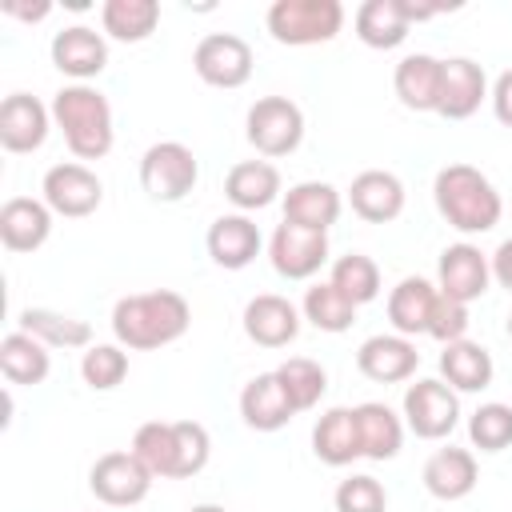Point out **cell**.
Listing matches in <instances>:
<instances>
[{"mask_svg": "<svg viewBox=\"0 0 512 512\" xmlns=\"http://www.w3.org/2000/svg\"><path fill=\"white\" fill-rule=\"evenodd\" d=\"M400 416H404V428L412 436H420V440H444L460 424V392H452L436 376H424V380H416V384L404 388Z\"/></svg>", "mask_w": 512, "mask_h": 512, "instance_id": "7", "label": "cell"}, {"mask_svg": "<svg viewBox=\"0 0 512 512\" xmlns=\"http://www.w3.org/2000/svg\"><path fill=\"white\" fill-rule=\"evenodd\" d=\"M332 504H336V512H388V492L376 476L352 472L348 480L336 484Z\"/></svg>", "mask_w": 512, "mask_h": 512, "instance_id": "41", "label": "cell"}, {"mask_svg": "<svg viewBox=\"0 0 512 512\" xmlns=\"http://www.w3.org/2000/svg\"><path fill=\"white\" fill-rule=\"evenodd\" d=\"M328 280L360 308V304H372L376 296H380V268H376V260L372 256H364V252H348V256H336L332 260V272H328Z\"/></svg>", "mask_w": 512, "mask_h": 512, "instance_id": "37", "label": "cell"}, {"mask_svg": "<svg viewBox=\"0 0 512 512\" xmlns=\"http://www.w3.org/2000/svg\"><path fill=\"white\" fill-rule=\"evenodd\" d=\"M260 228H256V220L252 216H244V212H224V216H216L212 224H208V236H204V248H208V256H212V264L216 268H224V272H240V268H248L256 256H260Z\"/></svg>", "mask_w": 512, "mask_h": 512, "instance_id": "17", "label": "cell"}, {"mask_svg": "<svg viewBox=\"0 0 512 512\" xmlns=\"http://www.w3.org/2000/svg\"><path fill=\"white\" fill-rule=\"evenodd\" d=\"M252 48L244 36L236 32H208L196 48H192V68L208 88H244L252 80Z\"/></svg>", "mask_w": 512, "mask_h": 512, "instance_id": "9", "label": "cell"}, {"mask_svg": "<svg viewBox=\"0 0 512 512\" xmlns=\"http://www.w3.org/2000/svg\"><path fill=\"white\" fill-rule=\"evenodd\" d=\"M468 440L480 452H504L512 444V404L488 400L468 416Z\"/></svg>", "mask_w": 512, "mask_h": 512, "instance_id": "39", "label": "cell"}, {"mask_svg": "<svg viewBox=\"0 0 512 512\" xmlns=\"http://www.w3.org/2000/svg\"><path fill=\"white\" fill-rule=\"evenodd\" d=\"M244 136L264 160L292 156L304 140V112L288 96H260L244 116Z\"/></svg>", "mask_w": 512, "mask_h": 512, "instance_id": "6", "label": "cell"}, {"mask_svg": "<svg viewBox=\"0 0 512 512\" xmlns=\"http://www.w3.org/2000/svg\"><path fill=\"white\" fill-rule=\"evenodd\" d=\"M48 56H52L56 72H64L72 84H88L92 76H100L108 68V36L88 24H72L52 36Z\"/></svg>", "mask_w": 512, "mask_h": 512, "instance_id": "13", "label": "cell"}, {"mask_svg": "<svg viewBox=\"0 0 512 512\" xmlns=\"http://www.w3.org/2000/svg\"><path fill=\"white\" fill-rule=\"evenodd\" d=\"M432 200H436V212L460 236L492 232L504 216V200H500L496 184L472 164H444L432 180Z\"/></svg>", "mask_w": 512, "mask_h": 512, "instance_id": "2", "label": "cell"}, {"mask_svg": "<svg viewBox=\"0 0 512 512\" xmlns=\"http://www.w3.org/2000/svg\"><path fill=\"white\" fill-rule=\"evenodd\" d=\"M264 28L284 48L328 44L344 28V4L340 0H276L264 12Z\"/></svg>", "mask_w": 512, "mask_h": 512, "instance_id": "4", "label": "cell"}, {"mask_svg": "<svg viewBox=\"0 0 512 512\" xmlns=\"http://www.w3.org/2000/svg\"><path fill=\"white\" fill-rule=\"evenodd\" d=\"M0 8H4V16L28 20V24H36V20H44V16L52 12V4H48V0H40V4H16V0H4Z\"/></svg>", "mask_w": 512, "mask_h": 512, "instance_id": "45", "label": "cell"}, {"mask_svg": "<svg viewBox=\"0 0 512 512\" xmlns=\"http://www.w3.org/2000/svg\"><path fill=\"white\" fill-rule=\"evenodd\" d=\"M200 180V160L180 140H160L140 156V188L156 204H180Z\"/></svg>", "mask_w": 512, "mask_h": 512, "instance_id": "5", "label": "cell"}, {"mask_svg": "<svg viewBox=\"0 0 512 512\" xmlns=\"http://www.w3.org/2000/svg\"><path fill=\"white\" fill-rule=\"evenodd\" d=\"M356 424H360V448H364V460H396L400 448H404V416H396L388 404L380 400H364L356 404Z\"/></svg>", "mask_w": 512, "mask_h": 512, "instance_id": "30", "label": "cell"}, {"mask_svg": "<svg viewBox=\"0 0 512 512\" xmlns=\"http://www.w3.org/2000/svg\"><path fill=\"white\" fill-rule=\"evenodd\" d=\"M300 316L316 328V332H328V336H340L356 324V304L332 284V280H320L304 292L300 300Z\"/></svg>", "mask_w": 512, "mask_h": 512, "instance_id": "34", "label": "cell"}, {"mask_svg": "<svg viewBox=\"0 0 512 512\" xmlns=\"http://www.w3.org/2000/svg\"><path fill=\"white\" fill-rule=\"evenodd\" d=\"M20 332L36 336L44 348H92V324L56 308H24Z\"/></svg>", "mask_w": 512, "mask_h": 512, "instance_id": "32", "label": "cell"}, {"mask_svg": "<svg viewBox=\"0 0 512 512\" xmlns=\"http://www.w3.org/2000/svg\"><path fill=\"white\" fill-rule=\"evenodd\" d=\"M268 260L284 280H312L328 264V232H312L284 220L268 240Z\"/></svg>", "mask_w": 512, "mask_h": 512, "instance_id": "11", "label": "cell"}, {"mask_svg": "<svg viewBox=\"0 0 512 512\" xmlns=\"http://www.w3.org/2000/svg\"><path fill=\"white\" fill-rule=\"evenodd\" d=\"M52 132V108H44L28 92H12L0 104V148L12 156L36 152Z\"/></svg>", "mask_w": 512, "mask_h": 512, "instance_id": "14", "label": "cell"}, {"mask_svg": "<svg viewBox=\"0 0 512 512\" xmlns=\"http://www.w3.org/2000/svg\"><path fill=\"white\" fill-rule=\"evenodd\" d=\"M176 424V472L172 480H188L196 472H204L208 456H212V436L200 420H172Z\"/></svg>", "mask_w": 512, "mask_h": 512, "instance_id": "40", "label": "cell"}, {"mask_svg": "<svg viewBox=\"0 0 512 512\" xmlns=\"http://www.w3.org/2000/svg\"><path fill=\"white\" fill-rule=\"evenodd\" d=\"M344 212V196L336 184L328 180H300L284 192V220L312 228V232H328Z\"/></svg>", "mask_w": 512, "mask_h": 512, "instance_id": "23", "label": "cell"}, {"mask_svg": "<svg viewBox=\"0 0 512 512\" xmlns=\"http://www.w3.org/2000/svg\"><path fill=\"white\" fill-rule=\"evenodd\" d=\"M404 180L396 172H384V168H368L360 176H352V188H348V204L360 220L368 224H392L400 212H404Z\"/></svg>", "mask_w": 512, "mask_h": 512, "instance_id": "19", "label": "cell"}, {"mask_svg": "<svg viewBox=\"0 0 512 512\" xmlns=\"http://www.w3.org/2000/svg\"><path fill=\"white\" fill-rule=\"evenodd\" d=\"M312 452L320 464L328 468H348L352 460L364 456L360 448V424H356V408H328L316 424H312Z\"/></svg>", "mask_w": 512, "mask_h": 512, "instance_id": "24", "label": "cell"}, {"mask_svg": "<svg viewBox=\"0 0 512 512\" xmlns=\"http://www.w3.org/2000/svg\"><path fill=\"white\" fill-rule=\"evenodd\" d=\"M280 192H284V180H280L276 164H268V160H240V164H232L228 176H224V196H228V204H232L236 212H244V216H248V212H260V208H268V204H276Z\"/></svg>", "mask_w": 512, "mask_h": 512, "instance_id": "22", "label": "cell"}, {"mask_svg": "<svg viewBox=\"0 0 512 512\" xmlns=\"http://www.w3.org/2000/svg\"><path fill=\"white\" fill-rule=\"evenodd\" d=\"M488 76L472 56H448L444 60V76H440V104L436 116L444 120H468L480 112V104L488 100Z\"/></svg>", "mask_w": 512, "mask_h": 512, "instance_id": "16", "label": "cell"}, {"mask_svg": "<svg viewBox=\"0 0 512 512\" xmlns=\"http://www.w3.org/2000/svg\"><path fill=\"white\" fill-rule=\"evenodd\" d=\"M276 376H280V384H284V392H288V400H292V408L296 412H308V408H316L320 400H324V392H328V372H324V364H316V360H308V356H288L280 368H272Z\"/></svg>", "mask_w": 512, "mask_h": 512, "instance_id": "36", "label": "cell"}, {"mask_svg": "<svg viewBox=\"0 0 512 512\" xmlns=\"http://www.w3.org/2000/svg\"><path fill=\"white\" fill-rule=\"evenodd\" d=\"M52 236V208L32 196H12L0 208V244L16 256L44 248Z\"/></svg>", "mask_w": 512, "mask_h": 512, "instance_id": "20", "label": "cell"}, {"mask_svg": "<svg viewBox=\"0 0 512 512\" xmlns=\"http://www.w3.org/2000/svg\"><path fill=\"white\" fill-rule=\"evenodd\" d=\"M48 108H52V124L60 128V136L76 160H104L112 152V140H116L112 104L100 88L64 84Z\"/></svg>", "mask_w": 512, "mask_h": 512, "instance_id": "3", "label": "cell"}, {"mask_svg": "<svg viewBox=\"0 0 512 512\" xmlns=\"http://www.w3.org/2000/svg\"><path fill=\"white\" fill-rule=\"evenodd\" d=\"M192 324V308L180 292L156 288V292H136L120 296L112 308V336L128 352H156L176 344Z\"/></svg>", "mask_w": 512, "mask_h": 512, "instance_id": "1", "label": "cell"}, {"mask_svg": "<svg viewBox=\"0 0 512 512\" xmlns=\"http://www.w3.org/2000/svg\"><path fill=\"white\" fill-rule=\"evenodd\" d=\"M488 284H492V264H488V256L476 244L460 240V244H448L440 252V260H436V288H440V296L472 304V300H480L488 292Z\"/></svg>", "mask_w": 512, "mask_h": 512, "instance_id": "12", "label": "cell"}, {"mask_svg": "<svg viewBox=\"0 0 512 512\" xmlns=\"http://www.w3.org/2000/svg\"><path fill=\"white\" fill-rule=\"evenodd\" d=\"M300 320V308L276 292H260L244 304V336L260 348H288L300 336Z\"/></svg>", "mask_w": 512, "mask_h": 512, "instance_id": "18", "label": "cell"}, {"mask_svg": "<svg viewBox=\"0 0 512 512\" xmlns=\"http://www.w3.org/2000/svg\"><path fill=\"white\" fill-rule=\"evenodd\" d=\"M160 24V4L156 0H104L100 8V28L108 40L120 44H140L156 32Z\"/></svg>", "mask_w": 512, "mask_h": 512, "instance_id": "33", "label": "cell"}, {"mask_svg": "<svg viewBox=\"0 0 512 512\" xmlns=\"http://www.w3.org/2000/svg\"><path fill=\"white\" fill-rule=\"evenodd\" d=\"M488 100H492V112H496V120H500L504 128H512V68H504V72L496 76V84H492Z\"/></svg>", "mask_w": 512, "mask_h": 512, "instance_id": "43", "label": "cell"}, {"mask_svg": "<svg viewBox=\"0 0 512 512\" xmlns=\"http://www.w3.org/2000/svg\"><path fill=\"white\" fill-rule=\"evenodd\" d=\"M352 24H356L360 44H368V48H376V52L400 48V44L408 40V32H412V20H408V12H404V0H364V4L356 8Z\"/></svg>", "mask_w": 512, "mask_h": 512, "instance_id": "28", "label": "cell"}, {"mask_svg": "<svg viewBox=\"0 0 512 512\" xmlns=\"http://www.w3.org/2000/svg\"><path fill=\"white\" fill-rule=\"evenodd\" d=\"M80 376L92 392H112L128 376V352L124 344H92L80 356Z\"/></svg>", "mask_w": 512, "mask_h": 512, "instance_id": "38", "label": "cell"}, {"mask_svg": "<svg viewBox=\"0 0 512 512\" xmlns=\"http://www.w3.org/2000/svg\"><path fill=\"white\" fill-rule=\"evenodd\" d=\"M428 496L436 500H464L472 496L476 480H480V468H476V456L468 448H436L428 460H424V472H420Z\"/></svg>", "mask_w": 512, "mask_h": 512, "instance_id": "25", "label": "cell"}, {"mask_svg": "<svg viewBox=\"0 0 512 512\" xmlns=\"http://www.w3.org/2000/svg\"><path fill=\"white\" fill-rule=\"evenodd\" d=\"M132 452L156 480H172V472H176V424L172 420L140 424L132 436Z\"/></svg>", "mask_w": 512, "mask_h": 512, "instance_id": "35", "label": "cell"}, {"mask_svg": "<svg viewBox=\"0 0 512 512\" xmlns=\"http://www.w3.org/2000/svg\"><path fill=\"white\" fill-rule=\"evenodd\" d=\"M356 368L360 376H368L372 384H404L416 376L420 368V352L408 336L400 332H380V336H368L360 348H356Z\"/></svg>", "mask_w": 512, "mask_h": 512, "instance_id": "15", "label": "cell"}, {"mask_svg": "<svg viewBox=\"0 0 512 512\" xmlns=\"http://www.w3.org/2000/svg\"><path fill=\"white\" fill-rule=\"evenodd\" d=\"M240 416L252 432H280L296 416L284 384L276 372H260L240 388Z\"/></svg>", "mask_w": 512, "mask_h": 512, "instance_id": "21", "label": "cell"}, {"mask_svg": "<svg viewBox=\"0 0 512 512\" xmlns=\"http://www.w3.org/2000/svg\"><path fill=\"white\" fill-rule=\"evenodd\" d=\"M488 264H492V280L512 292V236L496 244V252L488 256Z\"/></svg>", "mask_w": 512, "mask_h": 512, "instance_id": "44", "label": "cell"}, {"mask_svg": "<svg viewBox=\"0 0 512 512\" xmlns=\"http://www.w3.org/2000/svg\"><path fill=\"white\" fill-rule=\"evenodd\" d=\"M440 76H444V60L428 56V52H412L396 64L392 72V92L408 112H436L440 104Z\"/></svg>", "mask_w": 512, "mask_h": 512, "instance_id": "26", "label": "cell"}, {"mask_svg": "<svg viewBox=\"0 0 512 512\" xmlns=\"http://www.w3.org/2000/svg\"><path fill=\"white\" fill-rule=\"evenodd\" d=\"M40 200L52 208V216H64V220H84L92 216L100 204H104V184L100 176L80 164V160H64V164H52L40 180Z\"/></svg>", "mask_w": 512, "mask_h": 512, "instance_id": "8", "label": "cell"}, {"mask_svg": "<svg viewBox=\"0 0 512 512\" xmlns=\"http://www.w3.org/2000/svg\"><path fill=\"white\" fill-rule=\"evenodd\" d=\"M504 328H508V340H512V312H508V324Z\"/></svg>", "mask_w": 512, "mask_h": 512, "instance_id": "47", "label": "cell"}, {"mask_svg": "<svg viewBox=\"0 0 512 512\" xmlns=\"http://www.w3.org/2000/svg\"><path fill=\"white\" fill-rule=\"evenodd\" d=\"M468 304L460 300H448V296H436V308H432V320H428V336L440 340V344H456V340H468Z\"/></svg>", "mask_w": 512, "mask_h": 512, "instance_id": "42", "label": "cell"}, {"mask_svg": "<svg viewBox=\"0 0 512 512\" xmlns=\"http://www.w3.org/2000/svg\"><path fill=\"white\" fill-rule=\"evenodd\" d=\"M436 296H440V288L428 284L424 276H404L388 292V324H392V332H400L408 340L412 336H428V320H432Z\"/></svg>", "mask_w": 512, "mask_h": 512, "instance_id": "27", "label": "cell"}, {"mask_svg": "<svg viewBox=\"0 0 512 512\" xmlns=\"http://www.w3.org/2000/svg\"><path fill=\"white\" fill-rule=\"evenodd\" d=\"M496 376V364H492V352L476 340H456V344H444L440 352V380L452 388V392H484Z\"/></svg>", "mask_w": 512, "mask_h": 512, "instance_id": "29", "label": "cell"}, {"mask_svg": "<svg viewBox=\"0 0 512 512\" xmlns=\"http://www.w3.org/2000/svg\"><path fill=\"white\" fill-rule=\"evenodd\" d=\"M0 372H4L8 384L32 388V384H44V380H48L52 356H48V348H44L36 336H28V332L16 328V332H8V336L0 340Z\"/></svg>", "mask_w": 512, "mask_h": 512, "instance_id": "31", "label": "cell"}, {"mask_svg": "<svg viewBox=\"0 0 512 512\" xmlns=\"http://www.w3.org/2000/svg\"><path fill=\"white\" fill-rule=\"evenodd\" d=\"M188 512H228V508L224 504H192Z\"/></svg>", "mask_w": 512, "mask_h": 512, "instance_id": "46", "label": "cell"}, {"mask_svg": "<svg viewBox=\"0 0 512 512\" xmlns=\"http://www.w3.org/2000/svg\"><path fill=\"white\" fill-rule=\"evenodd\" d=\"M152 472L136 460V452H104L92 468H88V488L100 504L108 508H132L152 492Z\"/></svg>", "mask_w": 512, "mask_h": 512, "instance_id": "10", "label": "cell"}]
</instances>
